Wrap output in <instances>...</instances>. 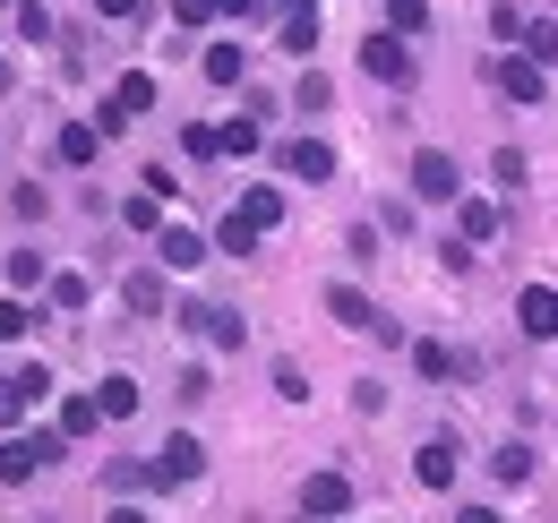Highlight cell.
Returning a JSON list of instances; mask_svg holds the SVG:
<instances>
[{
  "label": "cell",
  "instance_id": "obj_22",
  "mask_svg": "<svg viewBox=\"0 0 558 523\" xmlns=\"http://www.w3.org/2000/svg\"><path fill=\"white\" fill-rule=\"evenodd\" d=\"M95 403H104V421H130V412H138V378H104Z\"/></svg>",
  "mask_w": 558,
  "mask_h": 523
},
{
  "label": "cell",
  "instance_id": "obj_26",
  "mask_svg": "<svg viewBox=\"0 0 558 523\" xmlns=\"http://www.w3.org/2000/svg\"><path fill=\"white\" fill-rule=\"evenodd\" d=\"M35 283H52V275H44V250H9V292H35Z\"/></svg>",
  "mask_w": 558,
  "mask_h": 523
},
{
  "label": "cell",
  "instance_id": "obj_40",
  "mask_svg": "<svg viewBox=\"0 0 558 523\" xmlns=\"http://www.w3.org/2000/svg\"><path fill=\"white\" fill-rule=\"evenodd\" d=\"M456 523H498V507H464V515H456Z\"/></svg>",
  "mask_w": 558,
  "mask_h": 523
},
{
  "label": "cell",
  "instance_id": "obj_5",
  "mask_svg": "<svg viewBox=\"0 0 558 523\" xmlns=\"http://www.w3.org/2000/svg\"><path fill=\"white\" fill-rule=\"evenodd\" d=\"M181 327L198 335V343H215V352H241V343H250V327H241L223 301H190V309H181Z\"/></svg>",
  "mask_w": 558,
  "mask_h": 523
},
{
  "label": "cell",
  "instance_id": "obj_1",
  "mask_svg": "<svg viewBox=\"0 0 558 523\" xmlns=\"http://www.w3.org/2000/svg\"><path fill=\"white\" fill-rule=\"evenodd\" d=\"M61 455H70L61 429H17V438H0V481H35V472H52Z\"/></svg>",
  "mask_w": 558,
  "mask_h": 523
},
{
  "label": "cell",
  "instance_id": "obj_18",
  "mask_svg": "<svg viewBox=\"0 0 558 523\" xmlns=\"http://www.w3.org/2000/svg\"><path fill=\"white\" fill-rule=\"evenodd\" d=\"M515 52H524L533 69H550V61H558V26H550V17H524V35H515Z\"/></svg>",
  "mask_w": 558,
  "mask_h": 523
},
{
  "label": "cell",
  "instance_id": "obj_37",
  "mask_svg": "<svg viewBox=\"0 0 558 523\" xmlns=\"http://www.w3.org/2000/svg\"><path fill=\"white\" fill-rule=\"evenodd\" d=\"M223 155H241V163H250V155H258V121H232V130H223Z\"/></svg>",
  "mask_w": 558,
  "mask_h": 523
},
{
  "label": "cell",
  "instance_id": "obj_34",
  "mask_svg": "<svg viewBox=\"0 0 558 523\" xmlns=\"http://www.w3.org/2000/svg\"><path fill=\"white\" fill-rule=\"evenodd\" d=\"M35 327V309H26V301H17V292H9V301H0V343H17V335Z\"/></svg>",
  "mask_w": 558,
  "mask_h": 523
},
{
  "label": "cell",
  "instance_id": "obj_2",
  "mask_svg": "<svg viewBox=\"0 0 558 523\" xmlns=\"http://www.w3.org/2000/svg\"><path fill=\"white\" fill-rule=\"evenodd\" d=\"M361 77H369V86H413V44H404L396 26H378V35L361 44Z\"/></svg>",
  "mask_w": 558,
  "mask_h": 523
},
{
  "label": "cell",
  "instance_id": "obj_11",
  "mask_svg": "<svg viewBox=\"0 0 558 523\" xmlns=\"http://www.w3.org/2000/svg\"><path fill=\"white\" fill-rule=\"evenodd\" d=\"M456 472H464V447H456V438H421V455H413L421 489H456Z\"/></svg>",
  "mask_w": 558,
  "mask_h": 523
},
{
  "label": "cell",
  "instance_id": "obj_10",
  "mask_svg": "<svg viewBox=\"0 0 558 523\" xmlns=\"http://www.w3.org/2000/svg\"><path fill=\"white\" fill-rule=\"evenodd\" d=\"M155 266H163V275H198V266H207V241H198L190 223H163V232H155Z\"/></svg>",
  "mask_w": 558,
  "mask_h": 523
},
{
  "label": "cell",
  "instance_id": "obj_41",
  "mask_svg": "<svg viewBox=\"0 0 558 523\" xmlns=\"http://www.w3.org/2000/svg\"><path fill=\"white\" fill-rule=\"evenodd\" d=\"M250 9H258V0H223V17H250Z\"/></svg>",
  "mask_w": 558,
  "mask_h": 523
},
{
  "label": "cell",
  "instance_id": "obj_21",
  "mask_svg": "<svg viewBox=\"0 0 558 523\" xmlns=\"http://www.w3.org/2000/svg\"><path fill=\"white\" fill-rule=\"evenodd\" d=\"M413 369H421V378H456L464 361H456V352H447L438 335H421V343H413Z\"/></svg>",
  "mask_w": 558,
  "mask_h": 523
},
{
  "label": "cell",
  "instance_id": "obj_19",
  "mask_svg": "<svg viewBox=\"0 0 558 523\" xmlns=\"http://www.w3.org/2000/svg\"><path fill=\"white\" fill-rule=\"evenodd\" d=\"M232 215H250L258 232H276V223H283V197L267 190V181H258V190H241V206H232Z\"/></svg>",
  "mask_w": 558,
  "mask_h": 523
},
{
  "label": "cell",
  "instance_id": "obj_32",
  "mask_svg": "<svg viewBox=\"0 0 558 523\" xmlns=\"http://www.w3.org/2000/svg\"><path fill=\"white\" fill-rule=\"evenodd\" d=\"M181 155H190V163H207V155H223V130H198V121H190V130H181Z\"/></svg>",
  "mask_w": 558,
  "mask_h": 523
},
{
  "label": "cell",
  "instance_id": "obj_36",
  "mask_svg": "<svg viewBox=\"0 0 558 523\" xmlns=\"http://www.w3.org/2000/svg\"><path fill=\"white\" fill-rule=\"evenodd\" d=\"M172 17H181V26H215V17H223V0H172Z\"/></svg>",
  "mask_w": 558,
  "mask_h": 523
},
{
  "label": "cell",
  "instance_id": "obj_15",
  "mask_svg": "<svg viewBox=\"0 0 558 523\" xmlns=\"http://www.w3.org/2000/svg\"><path fill=\"white\" fill-rule=\"evenodd\" d=\"M456 241H473V250L498 241V206L489 197H456Z\"/></svg>",
  "mask_w": 558,
  "mask_h": 523
},
{
  "label": "cell",
  "instance_id": "obj_33",
  "mask_svg": "<svg viewBox=\"0 0 558 523\" xmlns=\"http://www.w3.org/2000/svg\"><path fill=\"white\" fill-rule=\"evenodd\" d=\"M17 35H26V44H52V17H44V0H17Z\"/></svg>",
  "mask_w": 558,
  "mask_h": 523
},
{
  "label": "cell",
  "instance_id": "obj_38",
  "mask_svg": "<svg viewBox=\"0 0 558 523\" xmlns=\"http://www.w3.org/2000/svg\"><path fill=\"white\" fill-rule=\"evenodd\" d=\"M95 17H138V0H95Z\"/></svg>",
  "mask_w": 558,
  "mask_h": 523
},
{
  "label": "cell",
  "instance_id": "obj_7",
  "mask_svg": "<svg viewBox=\"0 0 558 523\" xmlns=\"http://www.w3.org/2000/svg\"><path fill=\"white\" fill-rule=\"evenodd\" d=\"M146 463H155V481L172 489V481H198V472H207V447H198L190 429H172V438H163V447H155Z\"/></svg>",
  "mask_w": 558,
  "mask_h": 523
},
{
  "label": "cell",
  "instance_id": "obj_8",
  "mask_svg": "<svg viewBox=\"0 0 558 523\" xmlns=\"http://www.w3.org/2000/svg\"><path fill=\"white\" fill-rule=\"evenodd\" d=\"M301 515H310V523L352 515V481H344V472H310V481H301Z\"/></svg>",
  "mask_w": 558,
  "mask_h": 523
},
{
  "label": "cell",
  "instance_id": "obj_39",
  "mask_svg": "<svg viewBox=\"0 0 558 523\" xmlns=\"http://www.w3.org/2000/svg\"><path fill=\"white\" fill-rule=\"evenodd\" d=\"M104 523H146V507H130V498H121V507H112Z\"/></svg>",
  "mask_w": 558,
  "mask_h": 523
},
{
  "label": "cell",
  "instance_id": "obj_27",
  "mask_svg": "<svg viewBox=\"0 0 558 523\" xmlns=\"http://www.w3.org/2000/svg\"><path fill=\"white\" fill-rule=\"evenodd\" d=\"M121 223H130V232H163V197H155V190H138L130 206H121Z\"/></svg>",
  "mask_w": 558,
  "mask_h": 523
},
{
  "label": "cell",
  "instance_id": "obj_13",
  "mask_svg": "<svg viewBox=\"0 0 558 523\" xmlns=\"http://www.w3.org/2000/svg\"><path fill=\"white\" fill-rule=\"evenodd\" d=\"M283 172H292V181H336V146H327V137H292V146H283Z\"/></svg>",
  "mask_w": 558,
  "mask_h": 523
},
{
  "label": "cell",
  "instance_id": "obj_31",
  "mask_svg": "<svg viewBox=\"0 0 558 523\" xmlns=\"http://www.w3.org/2000/svg\"><path fill=\"white\" fill-rule=\"evenodd\" d=\"M146 481H155V463H138V455H121V463H112V489H121V498H138Z\"/></svg>",
  "mask_w": 558,
  "mask_h": 523
},
{
  "label": "cell",
  "instance_id": "obj_23",
  "mask_svg": "<svg viewBox=\"0 0 558 523\" xmlns=\"http://www.w3.org/2000/svg\"><path fill=\"white\" fill-rule=\"evenodd\" d=\"M95 421H104V403H95V394H70V403H61V421H52V429H61V438H86V429H95Z\"/></svg>",
  "mask_w": 558,
  "mask_h": 523
},
{
  "label": "cell",
  "instance_id": "obj_30",
  "mask_svg": "<svg viewBox=\"0 0 558 523\" xmlns=\"http://www.w3.org/2000/svg\"><path fill=\"white\" fill-rule=\"evenodd\" d=\"M387 26H396V35H421V26H429V0H387Z\"/></svg>",
  "mask_w": 558,
  "mask_h": 523
},
{
  "label": "cell",
  "instance_id": "obj_29",
  "mask_svg": "<svg viewBox=\"0 0 558 523\" xmlns=\"http://www.w3.org/2000/svg\"><path fill=\"white\" fill-rule=\"evenodd\" d=\"M121 292H130V309H138V318H155V309H163V275H130Z\"/></svg>",
  "mask_w": 558,
  "mask_h": 523
},
{
  "label": "cell",
  "instance_id": "obj_9",
  "mask_svg": "<svg viewBox=\"0 0 558 523\" xmlns=\"http://www.w3.org/2000/svg\"><path fill=\"white\" fill-rule=\"evenodd\" d=\"M327 318H336L344 335H378V327H387V318H378V301H369L361 283H327Z\"/></svg>",
  "mask_w": 558,
  "mask_h": 523
},
{
  "label": "cell",
  "instance_id": "obj_14",
  "mask_svg": "<svg viewBox=\"0 0 558 523\" xmlns=\"http://www.w3.org/2000/svg\"><path fill=\"white\" fill-rule=\"evenodd\" d=\"M276 44L283 52H310V44H318V0H283L276 9Z\"/></svg>",
  "mask_w": 558,
  "mask_h": 523
},
{
  "label": "cell",
  "instance_id": "obj_12",
  "mask_svg": "<svg viewBox=\"0 0 558 523\" xmlns=\"http://www.w3.org/2000/svg\"><path fill=\"white\" fill-rule=\"evenodd\" d=\"M515 327L533 335V343H550V335H558V292H550V283H524V292H515Z\"/></svg>",
  "mask_w": 558,
  "mask_h": 523
},
{
  "label": "cell",
  "instance_id": "obj_17",
  "mask_svg": "<svg viewBox=\"0 0 558 523\" xmlns=\"http://www.w3.org/2000/svg\"><path fill=\"white\" fill-rule=\"evenodd\" d=\"M498 86H507L515 104H542V69L524 61V52H507V61H498Z\"/></svg>",
  "mask_w": 558,
  "mask_h": 523
},
{
  "label": "cell",
  "instance_id": "obj_24",
  "mask_svg": "<svg viewBox=\"0 0 558 523\" xmlns=\"http://www.w3.org/2000/svg\"><path fill=\"white\" fill-rule=\"evenodd\" d=\"M489 472H498L507 489H524V481H533V447H515V438H507V447L489 455Z\"/></svg>",
  "mask_w": 558,
  "mask_h": 523
},
{
  "label": "cell",
  "instance_id": "obj_35",
  "mask_svg": "<svg viewBox=\"0 0 558 523\" xmlns=\"http://www.w3.org/2000/svg\"><path fill=\"white\" fill-rule=\"evenodd\" d=\"M489 181H498V190H515V181H524V155H515V146H498V155H489Z\"/></svg>",
  "mask_w": 558,
  "mask_h": 523
},
{
  "label": "cell",
  "instance_id": "obj_6",
  "mask_svg": "<svg viewBox=\"0 0 558 523\" xmlns=\"http://www.w3.org/2000/svg\"><path fill=\"white\" fill-rule=\"evenodd\" d=\"M138 112H155V77H146V69H121L112 95H104V130H130Z\"/></svg>",
  "mask_w": 558,
  "mask_h": 523
},
{
  "label": "cell",
  "instance_id": "obj_16",
  "mask_svg": "<svg viewBox=\"0 0 558 523\" xmlns=\"http://www.w3.org/2000/svg\"><path fill=\"white\" fill-rule=\"evenodd\" d=\"M95 146H104V130H95V121H70V130L52 137V155H61L70 172H77V163H95Z\"/></svg>",
  "mask_w": 558,
  "mask_h": 523
},
{
  "label": "cell",
  "instance_id": "obj_4",
  "mask_svg": "<svg viewBox=\"0 0 558 523\" xmlns=\"http://www.w3.org/2000/svg\"><path fill=\"white\" fill-rule=\"evenodd\" d=\"M44 394H52V369H44V361L9 369V378H0V429H17V421H26L35 403H44Z\"/></svg>",
  "mask_w": 558,
  "mask_h": 523
},
{
  "label": "cell",
  "instance_id": "obj_3",
  "mask_svg": "<svg viewBox=\"0 0 558 523\" xmlns=\"http://www.w3.org/2000/svg\"><path fill=\"white\" fill-rule=\"evenodd\" d=\"M413 197L421 206H456V197H464V172H456L447 146H421L413 155Z\"/></svg>",
  "mask_w": 558,
  "mask_h": 523
},
{
  "label": "cell",
  "instance_id": "obj_20",
  "mask_svg": "<svg viewBox=\"0 0 558 523\" xmlns=\"http://www.w3.org/2000/svg\"><path fill=\"white\" fill-rule=\"evenodd\" d=\"M207 77L215 86H241V77H250V52H241V44H207Z\"/></svg>",
  "mask_w": 558,
  "mask_h": 523
},
{
  "label": "cell",
  "instance_id": "obj_28",
  "mask_svg": "<svg viewBox=\"0 0 558 523\" xmlns=\"http://www.w3.org/2000/svg\"><path fill=\"white\" fill-rule=\"evenodd\" d=\"M44 292H52V309H86V301H95V283H86V275H52Z\"/></svg>",
  "mask_w": 558,
  "mask_h": 523
},
{
  "label": "cell",
  "instance_id": "obj_25",
  "mask_svg": "<svg viewBox=\"0 0 558 523\" xmlns=\"http://www.w3.org/2000/svg\"><path fill=\"white\" fill-rule=\"evenodd\" d=\"M258 241H267V232H258L250 215H223V232H215V250H232V258H250Z\"/></svg>",
  "mask_w": 558,
  "mask_h": 523
}]
</instances>
